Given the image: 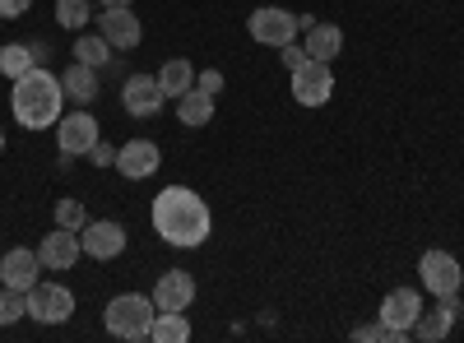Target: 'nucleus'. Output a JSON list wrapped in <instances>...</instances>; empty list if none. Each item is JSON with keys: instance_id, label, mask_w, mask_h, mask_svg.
Instances as JSON below:
<instances>
[{"instance_id": "obj_22", "label": "nucleus", "mask_w": 464, "mask_h": 343, "mask_svg": "<svg viewBox=\"0 0 464 343\" xmlns=\"http://www.w3.org/2000/svg\"><path fill=\"white\" fill-rule=\"evenodd\" d=\"M70 52H74V61H84V65L102 70V65L111 61V52H116V47L107 43L102 33H80V37H74V47H70Z\"/></svg>"}, {"instance_id": "obj_6", "label": "nucleus", "mask_w": 464, "mask_h": 343, "mask_svg": "<svg viewBox=\"0 0 464 343\" xmlns=\"http://www.w3.org/2000/svg\"><path fill=\"white\" fill-rule=\"evenodd\" d=\"M28 316L37 325H65L74 316V292L61 288V283H43V279H37L28 288Z\"/></svg>"}, {"instance_id": "obj_23", "label": "nucleus", "mask_w": 464, "mask_h": 343, "mask_svg": "<svg viewBox=\"0 0 464 343\" xmlns=\"http://www.w3.org/2000/svg\"><path fill=\"white\" fill-rule=\"evenodd\" d=\"M149 338H153V343H186V338H190V320H186V311H159V316H153Z\"/></svg>"}, {"instance_id": "obj_8", "label": "nucleus", "mask_w": 464, "mask_h": 343, "mask_svg": "<svg viewBox=\"0 0 464 343\" xmlns=\"http://www.w3.org/2000/svg\"><path fill=\"white\" fill-rule=\"evenodd\" d=\"M102 139L98 121L89 117V111H70V117L56 121V144H61V158H89V148Z\"/></svg>"}, {"instance_id": "obj_25", "label": "nucleus", "mask_w": 464, "mask_h": 343, "mask_svg": "<svg viewBox=\"0 0 464 343\" xmlns=\"http://www.w3.org/2000/svg\"><path fill=\"white\" fill-rule=\"evenodd\" d=\"M89 19H93L89 0H56V24H61V28L84 33V28H89Z\"/></svg>"}, {"instance_id": "obj_14", "label": "nucleus", "mask_w": 464, "mask_h": 343, "mask_svg": "<svg viewBox=\"0 0 464 343\" xmlns=\"http://www.w3.org/2000/svg\"><path fill=\"white\" fill-rule=\"evenodd\" d=\"M159 163H163V154H159V144H153V139H126L121 148H116V167H121L126 181L153 176V172H159Z\"/></svg>"}, {"instance_id": "obj_32", "label": "nucleus", "mask_w": 464, "mask_h": 343, "mask_svg": "<svg viewBox=\"0 0 464 343\" xmlns=\"http://www.w3.org/2000/svg\"><path fill=\"white\" fill-rule=\"evenodd\" d=\"M28 5L33 0H0V19H19V14H28Z\"/></svg>"}, {"instance_id": "obj_13", "label": "nucleus", "mask_w": 464, "mask_h": 343, "mask_svg": "<svg viewBox=\"0 0 464 343\" xmlns=\"http://www.w3.org/2000/svg\"><path fill=\"white\" fill-rule=\"evenodd\" d=\"M37 279H43V255H37V251H28V246H14V251H5V255H0V283H5V288H19V292H28Z\"/></svg>"}, {"instance_id": "obj_34", "label": "nucleus", "mask_w": 464, "mask_h": 343, "mask_svg": "<svg viewBox=\"0 0 464 343\" xmlns=\"http://www.w3.org/2000/svg\"><path fill=\"white\" fill-rule=\"evenodd\" d=\"M111 5H130V0H102V10H111Z\"/></svg>"}, {"instance_id": "obj_26", "label": "nucleus", "mask_w": 464, "mask_h": 343, "mask_svg": "<svg viewBox=\"0 0 464 343\" xmlns=\"http://www.w3.org/2000/svg\"><path fill=\"white\" fill-rule=\"evenodd\" d=\"M28 316V292L19 288H0V325H14Z\"/></svg>"}, {"instance_id": "obj_31", "label": "nucleus", "mask_w": 464, "mask_h": 343, "mask_svg": "<svg viewBox=\"0 0 464 343\" xmlns=\"http://www.w3.org/2000/svg\"><path fill=\"white\" fill-rule=\"evenodd\" d=\"M284 52V65H288V74L297 70V65H306V47H297V43H288V47H279Z\"/></svg>"}, {"instance_id": "obj_4", "label": "nucleus", "mask_w": 464, "mask_h": 343, "mask_svg": "<svg viewBox=\"0 0 464 343\" xmlns=\"http://www.w3.org/2000/svg\"><path fill=\"white\" fill-rule=\"evenodd\" d=\"M246 28H251V37H256L260 47H288V43H297V33H302L297 14H293V10H279V5L251 10Z\"/></svg>"}, {"instance_id": "obj_10", "label": "nucleus", "mask_w": 464, "mask_h": 343, "mask_svg": "<svg viewBox=\"0 0 464 343\" xmlns=\"http://www.w3.org/2000/svg\"><path fill=\"white\" fill-rule=\"evenodd\" d=\"M98 33L116 52H135L140 37H144V24H140V14H130V5H111V10L98 14Z\"/></svg>"}, {"instance_id": "obj_20", "label": "nucleus", "mask_w": 464, "mask_h": 343, "mask_svg": "<svg viewBox=\"0 0 464 343\" xmlns=\"http://www.w3.org/2000/svg\"><path fill=\"white\" fill-rule=\"evenodd\" d=\"M177 117H181V126H190V130L209 126V121H214V93H205V89L181 93V98H177Z\"/></svg>"}, {"instance_id": "obj_11", "label": "nucleus", "mask_w": 464, "mask_h": 343, "mask_svg": "<svg viewBox=\"0 0 464 343\" xmlns=\"http://www.w3.org/2000/svg\"><path fill=\"white\" fill-rule=\"evenodd\" d=\"M163 89H159V74H130L126 80V89H121V107L130 111V117H159L163 111Z\"/></svg>"}, {"instance_id": "obj_9", "label": "nucleus", "mask_w": 464, "mask_h": 343, "mask_svg": "<svg viewBox=\"0 0 464 343\" xmlns=\"http://www.w3.org/2000/svg\"><path fill=\"white\" fill-rule=\"evenodd\" d=\"M418 274H422V288H428L432 297L459 292V283H464V270H459V260L450 251H422Z\"/></svg>"}, {"instance_id": "obj_17", "label": "nucleus", "mask_w": 464, "mask_h": 343, "mask_svg": "<svg viewBox=\"0 0 464 343\" xmlns=\"http://www.w3.org/2000/svg\"><path fill=\"white\" fill-rule=\"evenodd\" d=\"M37 255H43L47 270H70V264L84 255L80 233H70V227H52V233L43 237V246H37Z\"/></svg>"}, {"instance_id": "obj_21", "label": "nucleus", "mask_w": 464, "mask_h": 343, "mask_svg": "<svg viewBox=\"0 0 464 343\" xmlns=\"http://www.w3.org/2000/svg\"><path fill=\"white\" fill-rule=\"evenodd\" d=\"M159 89H163V98H181V93H190V89H196V65H190V61H168L163 70H159Z\"/></svg>"}, {"instance_id": "obj_33", "label": "nucleus", "mask_w": 464, "mask_h": 343, "mask_svg": "<svg viewBox=\"0 0 464 343\" xmlns=\"http://www.w3.org/2000/svg\"><path fill=\"white\" fill-rule=\"evenodd\" d=\"M28 47H33V56H37V65H47V61H52V47H47V43H28Z\"/></svg>"}, {"instance_id": "obj_12", "label": "nucleus", "mask_w": 464, "mask_h": 343, "mask_svg": "<svg viewBox=\"0 0 464 343\" xmlns=\"http://www.w3.org/2000/svg\"><path fill=\"white\" fill-rule=\"evenodd\" d=\"M80 246H84V255H93V260H116V255L126 251V227L111 223V218H93V223H84Z\"/></svg>"}, {"instance_id": "obj_16", "label": "nucleus", "mask_w": 464, "mask_h": 343, "mask_svg": "<svg viewBox=\"0 0 464 343\" xmlns=\"http://www.w3.org/2000/svg\"><path fill=\"white\" fill-rule=\"evenodd\" d=\"M464 307H459V292H446V297H437V307L428 311L422 307V316H418V325H413V334L418 338H428V343H437V338H446L450 334V325H455V316H459Z\"/></svg>"}, {"instance_id": "obj_19", "label": "nucleus", "mask_w": 464, "mask_h": 343, "mask_svg": "<svg viewBox=\"0 0 464 343\" xmlns=\"http://www.w3.org/2000/svg\"><path fill=\"white\" fill-rule=\"evenodd\" d=\"M61 89H65V98L70 102H80V107H89L102 89H98V70L93 65H84V61H74L65 74H61Z\"/></svg>"}, {"instance_id": "obj_35", "label": "nucleus", "mask_w": 464, "mask_h": 343, "mask_svg": "<svg viewBox=\"0 0 464 343\" xmlns=\"http://www.w3.org/2000/svg\"><path fill=\"white\" fill-rule=\"evenodd\" d=\"M0 148H5V130H0Z\"/></svg>"}, {"instance_id": "obj_30", "label": "nucleus", "mask_w": 464, "mask_h": 343, "mask_svg": "<svg viewBox=\"0 0 464 343\" xmlns=\"http://www.w3.org/2000/svg\"><path fill=\"white\" fill-rule=\"evenodd\" d=\"M196 89H205V93H214V98H218V93H223V74H218V70H205L200 80H196Z\"/></svg>"}, {"instance_id": "obj_2", "label": "nucleus", "mask_w": 464, "mask_h": 343, "mask_svg": "<svg viewBox=\"0 0 464 343\" xmlns=\"http://www.w3.org/2000/svg\"><path fill=\"white\" fill-rule=\"evenodd\" d=\"M10 107H14V121H19L24 130H47V126L61 121L65 89H61V80H56L47 65H37V70L24 74V80H14Z\"/></svg>"}, {"instance_id": "obj_3", "label": "nucleus", "mask_w": 464, "mask_h": 343, "mask_svg": "<svg viewBox=\"0 0 464 343\" xmlns=\"http://www.w3.org/2000/svg\"><path fill=\"white\" fill-rule=\"evenodd\" d=\"M153 316H159V307H153V297H144V292H121V297H111V301H107L102 325H107V334H111V338L140 343V338H149Z\"/></svg>"}, {"instance_id": "obj_15", "label": "nucleus", "mask_w": 464, "mask_h": 343, "mask_svg": "<svg viewBox=\"0 0 464 343\" xmlns=\"http://www.w3.org/2000/svg\"><path fill=\"white\" fill-rule=\"evenodd\" d=\"M190 301H196V279H190L186 270L159 274V283H153V307L159 311H186Z\"/></svg>"}, {"instance_id": "obj_5", "label": "nucleus", "mask_w": 464, "mask_h": 343, "mask_svg": "<svg viewBox=\"0 0 464 343\" xmlns=\"http://www.w3.org/2000/svg\"><path fill=\"white\" fill-rule=\"evenodd\" d=\"M418 316H422L418 288H391V292H385V301H381V325L391 329V343H404V338L413 334Z\"/></svg>"}, {"instance_id": "obj_24", "label": "nucleus", "mask_w": 464, "mask_h": 343, "mask_svg": "<svg viewBox=\"0 0 464 343\" xmlns=\"http://www.w3.org/2000/svg\"><path fill=\"white\" fill-rule=\"evenodd\" d=\"M28 70H37V56L28 43H10V47H0V74L5 80H24Z\"/></svg>"}, {"instance_id": "obj_7", "label": "nucleus", "mask_w": 464, "mask_h": 343, "mask_svg": "<svg viewBox=\"0 0 464 343\" xmlns=\"http://www.w3.org/2000/svg\"><path fill=\"white\" fill-rule=\"evenodd\" d=\"M330 93H334V70L325 61L306 56V65L293 70V102L297 107H325Z\"/></svg>"}, {"instance_id": "obj_28", "label": "nucleus", "mask_w": 464, "mask_h": 343, "mask_svg": "<svg viewBox=\"0 0 464 343\" xmlns=\"http://www.w3.org/2000/svg\"><path fill=\"white\" fill-rule=\"evenodd\" d=\"M353 338H358V343H376V338L391 343V329H385V325L376 320V325H358V329H353Z\"/></svg>"}, {"instance_id": "obj_1", "label": "nucleus", "mask_w": 464, "mask_h": 343, "mask_svg": "<svg viewBox=\"0 0 464 343\" xmlns=\"http://www.w3.org/2000/svg\"><path fill=\"white\" fill-rule=\"evenodd\" d=\"M209 227H214L209 205L190 186H168V190L153 195V233H159L168 246L196 251V246L209 242Z\"/></svg>"}, {"instance_id": "obj_27", "label": "nucleus", "mask_w": 464, "mask_h": 343, "mask_svg": "<svg viewBox=\"0 0 464 343\" xmlns=\"http://www.w3.org/2000/svg\"><path fill=\"white\" fill-rule=\"evenodd\" d=\"M84 223H89V214H84V205H80V200H61V205H56V227L84 233Z\"/></svg>"}, {"instance_id": "obj_29", "label": "nucleus", "mask_w": 464, "mask_h": 343, "mask_svg": "<svg viewBox=\"0 0 464 343\" xmlns=\"http://www.w3.org/2000/svg\"><path fill=\"white\" fill-rule=\"evenodd\" d=\"M89 158H93V167H116V148L98 139V144L89 148Z\"/></svg>"}, {"instance_id": "obj_18", "label": "nucleus", "mask_w": 464, "mask_h": 343, "mask_svg": "<svg viewBox=\"0 0 464 343\" xmlns=\"http://www.w3.org/2000/svg\"><path fill=\"white\" fill-rule=\"evenodd\" d=\"M306 56H312V61H334V56H343V28L339 24H312V28H306Z\"/></svg>"}]
</instances>
